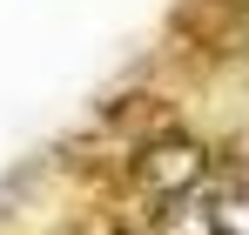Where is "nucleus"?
Here are the masks:
<instances>
[{
  "label": "nucleus",
  "mask_w": 249,
  "mask_h": 235,
  "mask_svg": "<svg viewBox=\"0 0 249 235\" xmlns=\"http://www.w3.org/2000/svg\"><path fill=\"white\" fill-rule=\"evenodd\" d=\"M202 175H209V155L189 148V141H155V148H142V188L162 195V201H182Z\"/></svg>",
  "instance_id": "obj_1"
}]
</instances>
